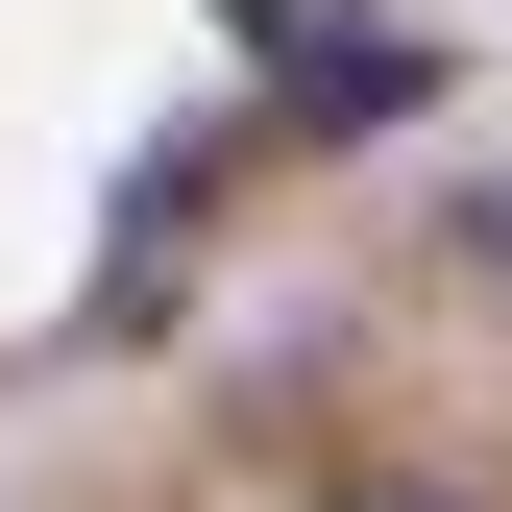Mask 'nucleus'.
I'll list each match as a JSON object with an SVG mask.
<instances>
[{"label":"nucleus","instance_id":"obj_1","mask_svg":"<svg viewBox=\"0 0 512 512\" xmlns=\"http://www.w3.org/2000/svg\"><path fill=\"white\" fill-rule=\"evenodd\" d=\"M244 49H269V74H317V49H366V0H220Z\"/></svg>","mask_w":512,"mask_h":512},{"label":"nucleus","instance_id":"obj_2","mask_svg":"<svg viewBox=\"0 0 512 512\" xmlns=\"http://www.w3.org/2000/svg\"><path fill=\"white\" fill-rule=\"evenodd\" d=\"M317 512H464V488H317Z\"/></svg>","mask_w":512,"mask_h":512},{"label":"nucleus","instance_id":"obj_3","mask_svg":"<svg viewBox=\"0 0 512 512\" xmlns=\"http://www.w3.org/2000/svg\"><path fill=\"white\" fill-rule=\"evenodd\" d=\"M464 244H488V269H512V171H488V196H464Z\"/></svg>","mask_w":512,"mask_h":512}]
</instances>
